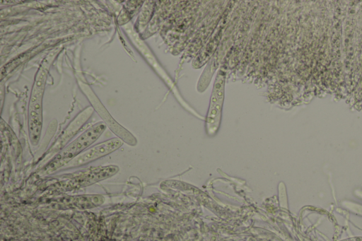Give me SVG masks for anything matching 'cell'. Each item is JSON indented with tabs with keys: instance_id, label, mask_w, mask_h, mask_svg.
<instances>
[{
	"instance_id": "obj_5",
	"label": "cell",
	"mask_w": 362,
	"mask_h": 241,
	"mask_svg": "<svg viewBox=\"0 0 362 241\" xmlns=\"http://www.w3.org/2000/svg\"><path fill=\"white\" fill-rule=\"evenodd\" d=\"M122 144V141L118 138H113L105 141L85 150L71 160L65 167L71 168L88 164L114 152L121 147Z\"/></svg>"
},
{
	"instance_id": "obj_4",
	"label": "cell",
	"mask_w": 362,
	"mask_h": 241,
	"mask_svg": "<svg viewBox=\"0 0 362 241\" xmlns=\"http://www.w3.org/2000/svg\"><path fill=\"white\" fill-rule=\"evenodd\" d=\"M226 73L218 71L211 92L206 117V127L208 134L214 135L218 131L224 100Z\"/></svg>"
},
{
	"instance_id": "obj_7",
	"label": "cell",
	"mask_w": 362,
	"mask_h": 241,
	"mask_svg": "<svg viewBox=\"0 0 362 241\" xmlns=\"http://www.w3.org/2000/svg\"><path fill=\"white\" fill-rule=\"evenodd\" d=\"M341 241H362V237H354L351 238L345 239Z\"/></svg>"
},
{
	"instance_id": "obj_6",
	"label": "cell",
	"mask_w": 362,
	"mask_h": 241,
	"mask_svg": "<svg viewBox=\"0 0 362 241\" xmlns=\"http://www.w3.org/2000/svg\"><path fill=\"white\" fill-rule=\"evenodd\" d=\"M52 203L62 208H90L103 204L105 198L100 194L64 196L52 199Z\"/></svg>"
},
{
	"instance_id": "obj_3",
	"label": "cell",
	"mask_w": 362,
	"mask_h": 241,
	"mask_svg": "<svg viewBox=\"0 0 362 241\" xmlns=\"http://www.w3.org/2000/svg\"><path fill=\"white\" fill-rule=\"evenodd\" d=\"M118 171L119 167L112 165L91 167L63 175L62 180L55 182L51 187L63 191L80 189L111 177Z\"/></svg>"
},
{
	"instance_id": "obj_1",
	"label": "cell",
	"mask_w": 362,
	"mask_h": 241,
	"mask_svg": "<svg viewBox=\"0 0 362 241\" xmlns=\"http://www.w3.org/2000/svg\"><path fill=\"white\" fill-rule=\"evenodd\" d=\"M57 54L55 49L41 62L35 76L28 110V129L33 146H36L40 138L42 126V98L49 67Z\"/></svg>"
},
{
	"instance_id": "obj_2",
	"label": "cell",
	"mask_w": 362,
	"mask_h": 241,
	"mask_svg": "<svg viewBox=\"0 0 362 241\" xmlns=\"http://www.w3.org/2000/svg\"><path fill=\"white\" fill-rule=\"evenodd\" d=\"M106 124L102 122L93 124L62 148L41 170V173L49 175L65 167L71 160L92 145L104 132Z\"/></svg>"
}]
</instances>
